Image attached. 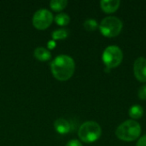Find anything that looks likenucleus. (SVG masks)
<instances>
[{
	"label": "nucleus",
	"mask_w": 146,
	"mask_h": 146,
	"mask_svg": "<svg viewBox=\"0 0 146 146\" xmlns=\"http://www.w3.org/2000/svg\"><path fill=\"white\" fill-rule=\"evenodd\" d=\"M137 146H146V135L140 138L137 143Z\"/></svg>",
	"instance_id": "nucleus-18"
},
{
	"label": "nucleus",
	"mask_w": 146,
	"mask_h": 146,
	"mask_svg": "<svg viewBox=\"0 0 146 146\" xmlns=\"http://www.w3.org/2000/svg\"><path fill=\"white\" fill-rule=\"evenodd\" d=\"M103 62L107 68H115L118 67L123 59V53L117 45L108 46L103 53Z\"/></svg>",
	"instance_id": "nucleus-5"
},
{
	"label": "nucleus",
	"mask_w": 146,
	"mask_h": 146,
	"mask_svg": "<svg viewBox=\"0 0 146 146\" xmlns=\"http://www.w3.org/2000/svg\"><path fill=\"white\" fill-rule=\"evenodd\" d=\"M33 56L40 62H46L51 58L50 51L44 47H37L34 50Z\"/></svg>",
	"instance_id": "nucleus-10"
},
{
	"label": "nucleus",
	"mask_w": 146,
	"mask_h": 146,
	"mask_svg": "<svg viewBox=\"0 0 146 146\" xmlns=\"http://www.w3.org/2000/svg\"><path fill=\"white\" fill-rule=\"evenodd\" d=\"M138 96L139 99L142 100H146V84H145L144 86H142L138 92Z\"/></svg>",
	"instance_id": "nucleus-16"
},
{
	"label": "nucleus",
	"mask_w": 146,
	"mask_h": 146,
	"mask_svg": "<svg viewBox=\"0 0 146 146\" xmlns=\"http://www.w3.org/2000/svg\"><path fill=\"white\" fill-rule=\"evenodd\" d=\"M56 41L53 40V39L50 40V41L47 43V48H48V50H52V49H54V48L56 47Z\"/></svg>",
	"instance_id": "nucleus-19"
},
{
	"label": "nucleus",
	"mask_w": 146,
	"mask_h": 146,
	"mask_svg": "<svg viewBox=\"0 0 146 146\" xmlns=\"http://www.w3.org/2000/svg\"><path fill=\"white\" fill-rule=\"evenodd\" d=\"M53 76L61 81L68 80L72 77L75 70L74 59L68 55L57 56L50 64Z\"/></svg>",
	"instance_id": "nucleus-1"
},
{
	"label": "nucleus",
	"mask_w": 146,
	"mask_h": 146,
	"mask_svg": "<svg viewBox=\"0 0 146 146\" xmlns=\"http://www.w3.org/2000/svg\"><path fill=\"white\" fill-rule=\"evenodd\" d=\"M66 146H83V145H82V144H81L79 140H77V139H72V140H70V141H68V142L67 143Z\"/></svg>",
	"instance_id": "nucleus-17"
},
{
	"label": "nucleus",
	"mask_w": 146,
	"mask_h": 146,
	"mask_svg": "<svg viewBox=\"0 0 146 146\" xmlns=\"http://www.w3.org/2000/svg\"><path fill=\"white\" fill-rule=\"evenodd\" d=\"M68 4L67 0H51L50 2V8L55 11H61L66 8Z\"/></svg>",
	"instance_id": "nucleus-12"
},
{
	"label": "nucleus",
	"mask_w": 146,
	"mask_h": 146,
	"mask_svg": "<svg viewBox=\"0 0 146 146\" xmlns=\"http://www.w3.org/2000/svg\"><path fill=\"white\" fill-rule=\"evenodd\" d=\"M102 133L101 127L98 123L93 121L84 122L78 132V135L81 141L85 143H92L98 140Z\"/></svg>",
	"instance_id": "nucleus-3"
},
{
	"label": "nucleus",
	"mask_w": 146,
	"mask_h": 146,
	"mask_svg": "<svg viewBox=\"0 0 146 146\" xmlns=\"http://www.w3.org/2000/svg\"><path fill=\"white\" fill-rule=\"evenodd\" d=\"M129 116L133 118V120L140 119L144 115V110L143 107L140 105H133L129 110Z\"/></svg>",
	"instance_id": "nucleus-11"
},
{
	"label": "nucleus",
	"mask_w": 146,
	"mask_h": 146,
	"mask_svg": "<svg viewBox=\"0 0 146 146\" xmlns=\"http://www.w3.org/2000/svg\"><path fill=\"white\" fill-rule=\"evenodd\" d=\"M54 16L47 9H40L37 10L33 16V25L39 30L46 29L53 21Z\"/></svg>",
	"instance_id": "nucleus-6"
},
{
	"label": "nucleus",
	"mask_w": 146,
	"mask_h": 146,
	"mask_svg": "<svg viewBox=\"0 0 146 146\" xmlns=\"http://www.w3.org/2000/svg\"><path fill=\"white\" fill-rule=\"evenodd\" d=\"M121 5L119 0H103L100 2V6L102 9L108 14L115 12Z\"/></svg>",
	"instance_id": "nucleus-8"
},
{
	"label": "nucleus",
	"mask_w": 146,
	"mask_h": 146,
	"mask_svg": "<svg viewBox=\"0 0 146 146\" xmlns=\"http://www.w3.org/2000/svg\"><path fill=\"white\" fill-rule=\"evenodd\" d=\"M122 21L115 16H107L104 18L99 25L101 33L108 38L116 37L121 32Z\"/></svg>",
	"instance_id": "nucleus-4"
},
{
	"label": "nucleus",
	"mask_w": 146,
	"mask_h": 146,
	"mask_svg": "<svg viewBox=\"0 0 146 146\" xmlns=\"http://www.w3.org/2000/svg\"><path fill=\"white\" fill-rule=\"evenodd\" d=\"M54 127L60 134H66L70 131V124L63 118H58L54 122Z\"/></svg>",
	"instance_id": "nucleus-9"
},
{
	"label": "nucleus",
	"mask_w": 146,
	"mask_h": 146,
	"mask_svg": "<svg viewBox=\"0 0 146 146\" xmlns=\"http://www.w3.org/2000/svg\"><path fill=\"white\" fill-rule=\"evenodd\" d=\"M84 27L86 30L87 31H94L98 28V21L95 20V19H92V18H90V19H86L83 24Z\"/></svg>",
	"instance_id": "nucleus-15"
},
{
	"label": "nucleus",
	"mask_w": 146,
	"mask_h": 146,
	"mask_svg": "<svg viewBox=\"0 0 146 146\" xmlns=\"http://www.w3.org/2000/svg\"><path fill=\"white\" fill-rule=\"evenodd\" d=\"M53 40H58V39H64L68 36V31L64 28H60L56 29L52 32L51 33Z\"/></svg>",
	"instance_id": "nucleus-14"
},
{
	"label": "nucleus",
	"mask_w": 146,
	"mask_h": 146,
	"mask_svg": "<svg viewBox=\"0 0 146 146\" xmlns=\"http://www.w3.org/2000/svg\"><path fill=\"white\" fill-rule=\"evenodd\" d=\"M55 21L59 26H66L70 21V17L66 13H59L55 16Z\"/></svg>",
	"instance_id": "nucleus-13"
},
{
	"label": "nucleus",
	"mask_w": 146,
	"mask_h": 146,
	"mask_svg": "<svg viewBox=\"0 0 146 146\" xmlns=\"http://www.w3.org/2000/svg\"><path fill=\"white\" fill-rule=\"evenodd\" d=\"M133 73L138 80L146 82V58L139 57L133 64Z\"/></svg>",
	"instance_id": "nucleus-7"
},
{
	"label": "nucleus",
	"mask_w": 146,
	"mask_h": 146,
	"mask_svg": "<svg viewBox=\"0 0 146 146\" xmlns=\"http://www.w3.org/2000/svg\"><path fill=\"white\" fill-rule=\"evenodd\" d=\"M141 134V126L134 120H127L122 122L115 131L116 137L127 142L137 139Z\"/></svg>",
	"instance_id": "nucleus-2"
}]
</instances>
